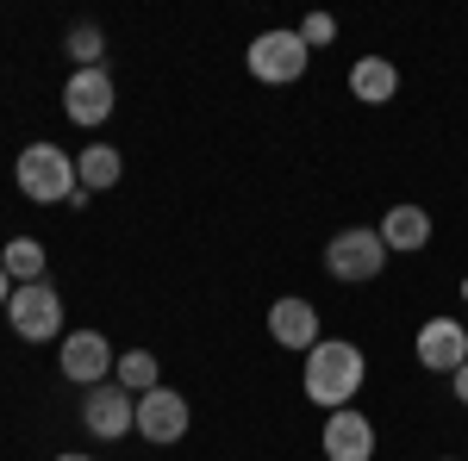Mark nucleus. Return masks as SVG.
<instances>
[{
	"label": "nucleus",
	"mask_w": 468,
	"mask_h": 461,
	"mask_svg": "<svg viewBox=\"0 0 468 461\" xmlns=\"http://www.w3.org/2000/svg\"><path fill=\"white\" fill-rule=\"evenodd\" d=\"M63 57H69L75 69H101V57H107V32L94 26V19H81L63 32Z\"/></svg>",
	"instance_id": "a211bd4d"
},
{
	"label": "nucleus",
	"mask_w": 468,
	"mask_h": 461,
	"mask_svg": "<svg viewBox=\"0 0 468 461\" xmlns=\"http://www.w3.org/2000/svg\"><path fill=\"white\" fill-rule=\"evenodd\" d=\"M463 299H468V281H463Z\"/></svg>",
	"instance_id": "b1692460"
},
{
	"label": "nucleus",
	"mask_w": 468,
	"mask_h": 461,
	"mask_svg": "<svg viewBox=\"0 0 468 461\" xmlns=\"http://www.w3.org/2000/svg\"><path fill=\"white\" fill-rule=\"evenodd\" d=\"M319 449H324V461H375V424H368V412H356V405L331 412Z\"/></svg>",
	"instance_id": "9d476101"
},
{
	"label": "nucleus",
	"mask_w": 468,
	"mask_h": 461,
	"mask_svg": "<svg viewBox=\"0 0 468 461\" xmlns=\"http://www.w3.org/2000/svg\"><path fill=\"white\" fill-rule=\"evenodd\" d=\"M419 368H431V374H456L468 361V330L463 319H425L419 324Z\"/></svg>",
	"instance_id": "9b49d317"
},
{
	"label": "nucleus",
	"mask_w": 468,
	"mask_h": 461,
	"mask_svg": "<svg viewBox=\"0 0 468 461\" xmlns=\"http://www.w3.org/2000/svg\"><path fill=\"white\" fill-rule=\"evenodd\" d=\"M368 381V355L350 343V337H319V350H306V368H300V393L324 405V412H344L350 399Z\"/></svg>",
	"instance_id": "f257e3e1"
},
{
	"label": "nucleus",
	"mask_w": 468,
	"mask_h": 461,
	"mask_svg": "<svg viewBox=\"0 0 468 461\" xmlns=\"http://www.w3.org/2000/svg\"><path fill=\"white\" fill-rule=\"evenodd\" d=\"M13 181H19V194L32 200V206H69L75 200V156L63 150V143L37 138L19 150V162H13Z\"/></svg>",
	"instance_id": "f03ea898"
},
{
	"label": "nucleus",
	"mask_w": 468,
	"mask_h": 461,
	"mask_svg": "<svg viewBox=\"0 0 468 461\" xmlns=\"http://www.w3.org/2000/svg\"><path fill=\"white\" fill-rule=\"evenodd\" d=\"M0 268H6V281H13V287H32V281H44L50 256H44L37 237H13V244L0 249Z\"/></svg>",
	"instance_id": "dca6fc26"
},
{
	"label": "nucleus",
	"mask_w": 468,
	"mask_h": 461,
	"mask_svg": "<svg viewBox=\"0 0 468 461\" xmlns=\"http://www.w3.org/2000/svg\"><path fill=\"white\" fill-rule=\"evenodd\" d=\"M112 381L132 393V399H144L150 387H163V368H156V355H150V350H119V368H112Z\"/></svg>",
	"instance_id": "f3484780"
},
{
	"label": "nucleus",
	"mask_w": 468,
	"mask_h": 461,
	"mask_svg": "<svg viewBox=\"0 0 468 461\" xmlns=\"http://www.w3.org/2000/svg\"><path fill=\"white\" fill-rule=\"evenodd\" d=\"M450 393H456V399H463V405H468V361H463V368H456V374H450Z\"/></svg>",
	"instance_id": "aec40b11"
},
{
	"label": "nucleus",
	"mask_w": 468,
	"mask_h": 461,
	"mask_svg": "<svg viewBox=\"0 0 468 461\" xmlns=\"http://www.w3.org/2000/svg\"><path fill=\"white\" fill-rule=\"evenodd\" d=\"M350 94H356L362 107H388L399 94V69L388 57H356V63H350Z\"/></svg>",
	"instance_id": "4468645a"
},
{
	"label": "nucleus",
	"mask_w": 468,
	"mask_h": 461,
	"mask_svg": "<svg viewBox=\"0 0 468 461\" xmlns=\"http://www.w3.org/2000/svg\"><path fill=\"white\" fill-rule=\"evenodd\" d=\"M6 299H13V281H6V268H0V312H6Z\"/></svg>",
	"instance_id": "412c9836"
},
{
	"label": "nucleus",
	"mask_w": 468,
	"mask_h": 461,
	"mask_svg": "<svg viewBox=\"0 0 468 461\" xmlns=\"http://www.w3.org/2000/svg\"><path fill=\"white\" fill-rule=\"evenodd\" d=\"M6 324L19 343H63V293L50 281H32V287H13L6 299Z\"/></svg>",
	"instance_id": "39448f33"
},
{
	"label": "nucleus",
	"mask_w": 468,
	"mask_h": 461,
	"mask_svg": "<svg viewBox=\"0 0 468 461\" xmlns=\"http://www.w3.org/2000/svg\"><path fill=\"white\" fill-rule=\"evenodd\" d=\"M375 231H381V244H388V256H419V249L431 244V213H425V206H419V200H399V206H388V213H381V225H375Z\"/></svg>",
	"instance_id": "ddd939ff"
},
{
	"label": "nucleus",
	"mask_w": 468,
	"mask_h": 461,
	"mask_svg": "<svg viewBox=\"0 0 468 461\" xmlns=\"http://www.w3.org/2000/svg\"><path fill=\"white\" fill-rule=\"evenodd\" d=\"M57 461H94V456H81V449H63V456H57Z\"/></svg>",
	"instance_id": "4be33fe9"
},
{
	"label": "nucleus",
	"mask_w": 468,
	"mask_h": 461,
	"mask_svg": "<svg viewBox=\"0 0 468 461\" xmlns=\"http://www.w3.org/2000/svg\"><path fill=\"white\" fill-rule=\"evenodd\" d=\"M81 430L94 436V443H119V436H132L138 430V399L107 381V387H88L81 393Z\"/></svg>",
	"instance_id": "0eeeda50"
},
{
	"label": "nucleus",
	"mask_w": 468,
	"mask_h": 461,
	"mask_svg": "<svg viewBox=\"0 0 468 461\" xmlns=\"http://www.w3.org/2000/svg\"><path fill=\"white\" fill-rule=\"evenodd\" d=\"M293 32H300V44H306V50H319V44H331V37H337V19H331V13H306Z\"/></svg>",
	"instance_id": "6ab92c4d"
},
{
	"label": "nucleus",
	"mask_w": 468,
	"mask_h": 461,
	"mask_svg": "<svg viewBox=\"0 0 468 461\" xmlns=\"http://www.w3.org/2000/svg\"><path fill=\"white\" fill-rule=\"evenodd\" d=\"M437 461H456V456H437Z\"/></svg>",
	"instance_id": "5701e85b"
},
{
	"label": "nucleus",
	"mask_w": 468,
	"mask_h": 461,
	"mask_svg": "<svg viewBox=\"0 0 468 461\" xmlns=\"http://www.w3.org/2000/svg\"><path fill=\"white\" fill-rule=\"evenodd\" d=\"M306 63H313V50L300 44L293 26H275V32L250 37V50H244V69H250L262 88H293V81L306 75Z\"/></svg>",
	"instance_id": "20e7f679"
},
{
	"label": "nucleus",
	"mask_w": 468,
	"mask_h": 461,
	"mask_svg": "<svg viewBox=\"0 0 468 461\" xmlns=\"http://www.w3.org/2000/svg\"><path fill=\"white\" fill-rule=\"evenodd\" d=\"M269 337L282 343V350H319V306L313 299H300V293H282L275 306H269Z\"/></svg>",
	"instance_id": "f8f14e48"
},
{
	"label": "nucleus",
	"mask_w": 468,
	"mask_h": 461,
	"mask_svg": "<svg viewBox=\"0 0 468 461\" xmlns=\"http://www.w3.org/2000/svg\"><path fill=\"white\" fill-rule=\"evenodd\" d=\"M112 107H119V88H112V69L101 63V69H75L69 81H63V112H69V125H107Z\"/></svg>",
	"instance_id": "6e6552de"
},
{
	"label": "nucleus",
	"mask_w": 468,
	"mask_h": 461,
	"mask_svg": "<svg viewBox=\"0 0 468 461\" xmlns=\"http://www.w3.org/2000/svg\"><path fill=\"white\" fill-rule=\"evenodd\" d=\"M57 368H63V381H75V387H107L112 368H119V350H112L101 330H69L63 343H57Z\"/></svg>",
	"instance_id": "423d86ee"
},
{
	"label": "nucleus",
	"mask_w": 468,
	"mask_h": 461,
	"mask_svg": "<svg viewBox=\"0 0 468 461\" xmlns=\"http://www.w3.org/2000/svg\"><path fill=\"white\" fill-rule=\"evenodd\" d=\"M75 181L88 187V194H107L125 181V156H119V143H88L81 156H75Z\"/></svg>",
	"instance_id": "2eb2a0df"
},
{
	"label": "nucleus",
	"mask_w": 468,
	"mask_h": 461,
	"mask_svg": "<svg viewBox=\"0 0 468 461\" xmlns=\"http://www.w3.org/2000/svg\"><path fill=\"white\" fill-rule=\"evenodd\" d=\"M187 424H194V412H187V399H181L176 387H150L144 399H138V436H144L150 449L181 443V436H187Z\"/></svg>",
	"instance_id": "1a4fd4ad"
},
{
	"label": "nucleus",
	"mask_w": 468,
	"mask_h": 461,
	"mask_svg": "<svg viewBox=\"0 0 468 461\" xmlns=\"http://www.w3.org/2000/svg\"><path fill=\"white\" fill-rule=\"evenodd\" d=\"M388 262H394V256L381 244V231H368V225H350V231H337V237L324 244V275L344 281V287H368Z\"/></svg>",
	"instance_id": "7ed1b4c3"
}]
</instances>
